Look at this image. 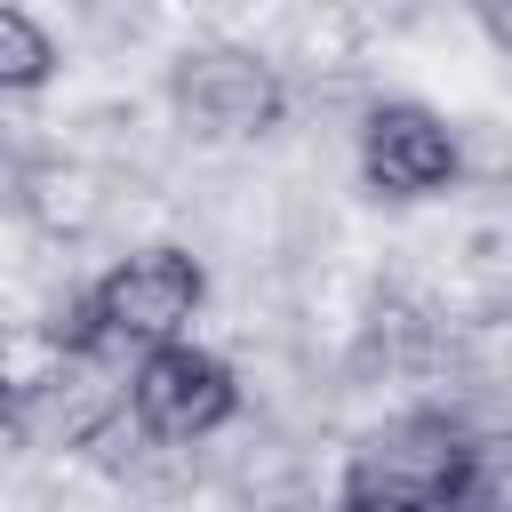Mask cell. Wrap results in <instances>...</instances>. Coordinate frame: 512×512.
<instances>
[{
  "label": "cell",
  "mask_w": 512,
  "mask_h": 512,
  "mask_svg": "<svg viewBox=\"0 0 512 512\" xmlns=\"http://www.w3.org/2000/svg\"><path fill=\"white\" fill-rule=\"evenodd\" d=\"M472 432L440 408H408L392 424H376L352 464H344V512H424L432 496H448L464 480Z\"/></svg>",
  "instance_id": "obj_1"
},
{
  "label": "cell",
  "mask_w": 512,
  "mask_h": 512,
  "mask_svg": "<svg viewBox=\"0 0 512 512\" xmlns=\"http://www.w3.org/2000/svg\"><path fill=\"white\" fill-rule=\"evenodd\" d=\"M200 296H208V272H200V256L192 248H136V256H120L80 304H88V328H96V344L112 352V344H136V352H160V344H184V328H192V312H200Z\"/></svg>",
  "instance_id": "obj_2"
},
{
  "label": "cell",
  "mask_w": 512,
  "mask_h": 512,
  "mask_svg": "<svg viewBox=\"0 0 512 512\" xmlns=\"http://www.w3.org/2000/svg\"><path fill=\"white\" fill-rule=\"evenodd\" d=\"M120 400H128V416H136L144 440H208V432L232 424L240 384H232V368H224L216 352H200V344L184 336V344L144 352V360L128 368V392H120Z\"/></svg>",
  "instance_id": "obj_3"
},
{
  "label": "cell",
  "mask_w": 512,
  "mask_h": 512,
  "mask_svg": "<svg viewBox=\"0 0 512 512\" xmlns=\"http://www.w3.org/2000/svg\"><path fill=\"white\" fill-rule=\"evenodd\" d=\"M168 96H176V112H184L200 136H264V128L288 112L280 72H272L256 48H232V40L184 48L176 72H168Z\"/></svg>",
  "instance_id": "obj_4"
},
{
  "label": "cell",
  "mask_w": 512,
  "mask_h": 512,
  "mask_svg": "<svg viewBox=\"0 0 512 512\" xmlns=\"http://www.w3.org/2000/svg\"><path fill=\"white\" fill-rule=\"evenodd\" d=\"M360 176L384 200H424V192H440L456 176V128L432 104H408V96L368 104V120H360Z\"/></svg>",
  "instance_id": "obj_5"
},
{
  "label": "cell",
  "mask_w": 512,
  "mask_h": 512,
  "mask_svg": "<svg viewBox=\"0 0 512 512\" xmlns=\"http://www.w3.org/2000/svg\"><path fill=\"white\" fill-rule=\"evenodd\" d=\"M48 72H56V40H48L24 8H8V0H0V96L40 88Z\"/></svg>",
  "instance_id": "obj_6"
},
{
  "label": "cell",
  "mask_w": 512,
  "mask_h": 512,
  "mask_svg": "<svg viewBox=\"0 0 512 512\" xmlns=\"http://www.w3.org/2000/svg\"><path fill=\"white\" fill-rule=\"evenodd\" d=\"M480 24H488V32L504 40V48H512V8H480Z\"/></svg>",
  "instance_id": "obj_7"
}]
</instances>
